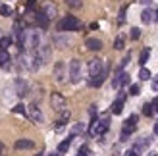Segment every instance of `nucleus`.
I'll return each instance as SVG.
<instances>
[{"label":"nucleus","mask_w":158,"mask_h":156,"mask_svg":"<svg viewBox=\"0 0 158 156\" xmlns=\"http://www.w3.org/2000/svg\"><path fill=\"white\" fill-rule=\"evenodd\" d=\"M108 127H110L108 116H104V118H93L91 125H89V135L91 137H104Z\"/></svg>","instance_id":"nucleus-1"},{"label":"nucleus","mask_w":158,"mask_h":156,"mask_svg":"<svg viewBox=\"0 0 158 156\" xmlns=\"http://www.w3.org/2000/svg\"><path fill=\"white\" fill-rule=\"evenodd\" d=\"M56 29L60 33H68V31H79L81 29V21H79L75 15H66V18H62L58 21Z\"/></svg>","instance_id":"nucleus-2"},{"label":"nucleus","mask_w":158,"mask_h":156,"mask_svg":"<svg viewBox=\"0 0 158 156\" xmlns=\"http://www.w3.org/2000/svg\"><path fill=\"white\" fill-rule=\"evenodd\" d=\"M50 106H52L54 112L60 114V112L68 110V100H66L64 95H60V92H52V95H50Z\"/></svg>","instance_id":"nucleus-3"},{"label":"nucleus","mask_w":158,"mask_h":156,"mask_svg":"<svg viewBox=\"0 0 158 156\" xmlns=\"http://www.w3.org/2000/svg\"><path fill=\"white\" fill-rule=\"evenodd\" d=\"M68 77L72 83H79L81 81V62L79 60H72L68 66Z\"/></svg>","instance_id":"nucleus-4"},{"label":"nucleus","mask_w":158,"mask_h":156,"mask_svg":"<svg viewBox=\"0 0 158 156\" xmlns=\"http://www.w3.org/2000/svg\"><path fill=\"white\" fill-rule=\"evenodd\" d=\"M104 66H106V62H102L98 58H93L89 62V75H91V79L93 77H98L102 75V72H104Z\"/></svg>","instance_id":"nucleus-5"},{"label":"nucleus","mask_w":158,"mask_h":156,"mask_svg":"<svg viewBox=\"0 0 158 156\" xmlns=\"http://www.w3.org/2000/svg\"><path fill=\"white\" fill-rule=\"evenodd\" d=\"M27 118L33 121V123H43L44 116H43V112H41V108L37 106V102H33V104L27 106Z\"/></svg>","instance_id":"nucleus-6"},{"label":"nucleus","mask_w":158,"mask_h":156,"mask_svg":"<svg viewBox=\"0 0 158 156\" xmlns=\"http://www.w3.org/2000/svg\"><path fill=\"white\" fill-rule=\"evenodd\" d=\"M137 121H139V116L137 114H131L127 120L123 121V127H122V133H125V135H131L133 131L137 129Z\"/></svg>","instance_id":"nucleus-7"},{"label":"nucleus","mask_w":158,"mask_h":156,"mask_svg":"<svg viewBox=\"0 0 158 156\" xmlns=\"http://www.w3.org/2000/svg\"><path fill=\"white\" fill-rule=\"evenodd\" d=\"M41 10L46 14V18L48 19H54L58 15V6L52 2V0H44V2L41 4Z\"/></svg>","instance_id":"nucleus-8"},{"label":"nucleus","mask_w":158,"mask_h":156,"mask_svg":"<svg viewBox=\"0 0 158 156\" xmlns=\"http://www.w3.org/2000/svg\"><path fill=\"white\" fill-rule=\"evenodd\" d=\"M127 83H129V73H125V72H116L114 79H112V87H114V89H122L123 85H127Z\"/></svg>","instance_id":"nucleus-9"},{"label":"nucleus","mask_w":158,"mask_h":156,"mask_svg":"<svg viewBox=\"0 0 158 156\" xmlns=\"http://www.w3.org/2000/svg\"><path fill=\"white\" fill-rule=\"evenodd\" d=\"M66 77H68L66 64H64V62H56V64H54V79H56L58 83H64Z\"/></svg>","instance_id":"nucleus-10"},{"label":"nucleus","mask_w":158,"mask_h":156,"mask_svg":"<svg viewBox=\"0 0 158 156\" xmlns=\"http://www.w3.org/2000/svg\"><path fill=\"white\" fill-rule=\"evenodd\" d=\"M35 54H37V58H39V62H41V66H43V64H46V62L50 60V46L48 44H41L35 50Z\"/></svg>","instance_id":"nucleus-11"},{"label":"nucleus","mask_w":158,"mask_h":156,"mask_svg":"<svg viewBox=\"0 0 158 156\" xmlns=\"http://www.w3.org/2000/svg\"><path fill=\"white\" fill-rule=\"evenodd\" d=\"M141 21H143V23H154V21H158V10L145 8L143 14H141Z\"/></svg>","instance_id":"nucleus-12"},{"label":"nucleus","mask_w":158,"mask_h":156,"mask_svg":"<svg viewBox=\"0 0 158 156\" xmlns=\"http://www.w3.org/2000/svg\"><path fill=\"white\" fill-rule=\"evenodd\" d=\"M27 92H29V85H27V81H23L21 77H19V79H15V95L23 98Z\"/></svg>","instance_id":"nucleus-13"},{"label":"nucleus","mask_w":158,"mask_h":156,"mask_svg":"<svg viewBox=\"0 0 158 156\" xmlns=\"http://www.w3.org/2000/svg\"><path fill=\"white\" fill-rule=\"evenodd\" d=\"M14 146L18 150H29V149H33V146H35V143L31 141V139H18Z\"/></svg>","instance_id":"nucleus-14"},{"label":"nucleus","mask_w":158,"mask_h":156,"mask_svg":"<svg viewBox=\"0 0 158 156\" xmlns=\"http://www.w3.org/2000/svg\"><path fill=\"white\" fill-rule=\"evenodd\" d=\"M85 46L89 50H93V52H98L100 48H102V41H98V39H93V37H89L85 41Z\"/></svg>","instance_id":"nucleus-15"},{"label":"nucleus","mask_w":158,"mask_h":156,"mask_svg":"<svg viewBox=\"0 0 158 156\" xmlns=\"http://www.w3.org/2000/svg\"><path fill=\"white\" fill-rule=\"evenodd\" d=\"M151 143H152V137H141L139 141L133 145V149H137L139 152H143L145 149H148V145H151Z\"/></svg>","instance_id":"nucleus-16"},{"label":"nucleus","mask_w":158,"mask_h":156,"mask_svg":"<svg viewBox=\"0 0 158 156\" xmlns=\"http://www.w3.org/2000/svg\"><path fill=\"white\" fill-rule=\"evenodd\" d=\"M10 66H12V56H10V52H8V50H0V68L8 69Z\"/></svg>","instance_id":"nucleus-17"},{"label":"nucleus","mask_w":158,"mask_h":156,"mask_svg":"<svg viewBox=\"0 0 158 156\" xmlns=\"http://www.w3.org/2000/svg\"><path fill=\"white\" fill-rule=\"evenodd\" d=\"M35 18H37V25L39 27H43V29H46V27H48V18H46V14L41 10V12H37V15H35Z\"/></svg>","instance_id":"nucleus-18"},{"label":"nucleus","mask_w":158,"mask_h":156,"mask_svg":"<svg viewBox=\"0 0 158 156\" xmlns=\"http://www.w3.org/2000/svg\"><path fill=\"white\" fill-rule=\"evenodd\" d=\"M123 102H125V100L123 98H120V96H118V100H114V104H112V110H110V112H112V114H122V110H123Z\"/></svg>","instance_id":"nucleus-19"},{"label":"nucleus","mask_w":158,"mask_h":156,"mask_svg":"<svg viewBox=\"0 0 158 156\" xmlns=\"http://www.w3.org/2000/svg\"><path fill=\"white\" fill-rule=\"evenodd\" d=\"M73 139H75V137H72V135H69V137L66 139V141H62V143L58 145V152H60V154L68 152V149H69V145H72V141H73Z\"/></svg>","instance_id":"nucleus-20"},{"label":"nucleus","mask_w":158,"mask_h":156,"mask_svg":"<svg viewBox=\"0 0 158 156\" xmlns=\"http://www.w3.org/2000/svg\"><path fill=\"white\" fill-rule=\"evenodd\" d=\"M148 58H151V48H143V50H141V56H139L141 68H145V64L148 62Z\"/></svg>","instance_id":"nucleus-21"},{"label":"nucleus","mask_w":158,"mask_h":156,"mask_svg":"<svg viewBox=\"0 0 158 156\" xmlns=\"http://www.w3.org/2000/svg\"><path fill=\"white\" fill-rule=\"evenodd\" d=\"M54 44H56L58 48H66V46L69 44V39H68V37H60V35H58V37H54Z\"/></svg>","instance_id":"nucleus-22"},{"label":"nucleus","mask_w":158,"mask_h":156,"mask_svg":"<svg viewBox=\"0 0 158 156\" xmlns=\"http://www.w3.org/2000/svg\"><path fill=\"white\" fill-rule=\"evenodd\" d=\"M151 77H152L151 69H147V68H141V72H139V79H141V81H148Z\"/></svg>","instance_id":"nucleus-23"},{"label":"nucleus","mask_w":158,"mask_h":156,"mask_svg":"<svg viewBox=\"0 0 158 156\" xmlns=\"http://www.w3.org/2000/svg\"><path fill=\"white\" fill-rule=\"evenodd\" d=\"M12 46V37H0V50H8Z\"/></svg>","instance_id":"nucleus-24"},{"label":"nucleus","mask_w":158,"mask_h":156,"mask_svg":"<svg viewBox=\"0 0 158 156\" xmlns=\"http://www.w3.org/2000/svg\"><path fill=\"white\" fill-rule=\"evenodd\" d=\"M143 114L148 116V118H151V116H154V108H152L151 102H145V104H143Z\"/></svg>","instance_id":"nucleus-25"},{"label":"nucleus","mask_w":158,"mask_h":156,"mask_svg":"<svg viewBox=\"0 0 158 156\" xmlns=\"http://www.w3.org/2000/svg\"><path fill=\"white\" fill-rule=\"evenodd\" d=\"M66 4L72 8V10H79L83 6V0H66Z\"/></svg>","instance_id":"nucleus-26"},{"label":"nucleus","mask_w":158,"mask_h":156,"mask_svg":"<svg viewBox=\"0 0 158 156\" xmlns=\"http://www.w3.org/2000/svg\"><path fill=\"white\" fill-rule=\"evenodd\" d=\"M0 15H4V18H10V15H12V8L6 6V4H0Z\"/></svg>","instance_id":"nucleus-27"},{"label":"nucleus","mask_w":158,"mask_h":156,"mask_svg":"<svg viewBox=\"0 0 158 156\" xmlns=\"http://www.w3.org/2000/svg\"><path fill=\"white\" fill-rule=\"evenodd\" d=\"M77 156H93V150H91V149H89V146H87V145H83L81 149H79Z\"/></svg>","instance_id":"nucleus-28"},{"label":"nucleus","mask_w":158,"mask_h":156,"mask_svg":"<svg viewBox=\"0 0 158 156\" xmlns=\"http://www.w3.org/2000/svg\"><path fill=\"white\" fill-rule=\"evenodd\" d=\"M79 133H83V123H75V125L72 127V137H75V135H79Z\"/></svg>","instance_id":"nucleus-29"},{"label":"nucleus","mask_w":158,"mask_h":156,"mask_svg":"<svg viewBox=\"0 0 158 156\" xmlns=\"http://www.w3.org/2000/svg\"><path fill=\"white\" fill-rule=\"evenodd\" d=\"M123 43H125V41H123V37L120 35V37H118L116 41H114V48H116V50H122V48H123Z\"/></svg>","instance_id":"nucleus-30"},{"label":"nucleus","mask_w":158,"mask_h":156,"mask_svg":"<svg viewBox=\"0 0 158 156\" xmlns=\"http://www.w3.org/2000/svg\"><path fill=\"white\" fill-rule=\"evenodd\" d=\"M129 95H131V96L141 95V87H139V85H131V87H129Z\"/></svg>","instance_id":"nucleus-31"},{"label":"nucleus","mask_w":158,"mask_h":156,"mask_svg":"<svg viewBox=\"0 0 158 156\" xmlns=\"http://www.w3.org/2000/svg\"><path fill=\"white\" fill-rule=\"evenodd\" d=\"M129 37L133 39V41H137V39L141 37V29H139V27H133V29H131V33H129Z\"/></svg>","instance_id":"nucleus-32"},{"label":"nucleus","mask_w":158,"mask_h":156,"mask_svg":"<svg viewBox=\"0 0 158 156\" xmlns=\"http://www.w3.org/2000/svg\"><path fill=\"white\" fill-rule=\"evenodd\" d=\"M14 112H15V114H27V108L23 106V104H15V106H14Z\"/></svg>","instance_id":"nucleus-33"},{"label":"nucleus","mask_w":158,"mask_h":156,"mask_svg":"<svg viewBox=\"0 0 158 156\" xmlns=\"http://www.w3.org/2000/svg\"><path fill=\"white\" fill-rule=\"evenodd\" d=\"M66 123H68V121H64V120H58L56 123H54V131H62V129L66 127Z\"/></svg>","instance_id":"nucleus-34"},{"label":"nucleus","mask_w":158,"mask_h":156,"mask_svg":"<svg viewBox=\"0 0 158 156\" xmlns=\"http://www.w3.org/2000/svg\"><path fill=\"white\" fill-rule=\"evenodd\" d=\"M125 12H127V6H123V8H122V12H120V23L125 21Z\"/></svg>","instance_id":"nucleus-35"},{"label":"nucleus","mask_w":158,"mask_h":156,"mask_svg":"<svg viewBox=\"0 0 158 156\" xmlns=\"http://www.w3.org/2000/svg\"><path fill=\"white\" fill-rule=\"evenodd\" d=\"M37 8V0H27V10H35Z\"/></svg>","instance_id":"nucleus-36"},{"label":"nucleus","mask_w":158,"mask_h":156,"mask_svg":"<svg viewBox=\"0 0 158 156\" xmlns=\"http://www.w3.org/2000/svg\"><path fill=\"white\" fill-rule=\"evenodd\" d=\"M141 152L137 150V149H131V150H127V152H125V156H139Z\"/></svg>","instance_id":"nucleus-37"},{"label":"nucleus","mask_w":158,"mask_h":156,"mask_svg":"<svg viewBox=\"0 0 158 156\" xmlns=\"http://www.w3.org/2000/svg\"><path fill=\"white\" fill-rule=\"evenodd\" d=\"M89 114H91V118H97V106H94V104L89 108Z\"/></svg>","instance_id":"nucleus-38"},{"label":"nucleus","mask_w":158,"mask_h":156,"mask_svg":"<svg viewBox=\"0 0 158 156\" xmlns=\"http://www.w3.org/2000/svg\"><path fill=\"white\" fill-rule=\"evenodd\" d=\"M152 108H154V114H158V98H152Z\"/></svg>","instance_id":"nucleus-39"},{"label":"nucleus","mask_w":158,"mask_h":156,"mask_svg":"<svg viewBox=\"0 0 158 156\" xmlns=\"http://www.w3.org/2000/svg\"><path fill=\"white\" fill-rule=\"evenodd\" d=\"M152 89H154V91H156V92H158V77H156V79H154V81H152Z\"/></svg>","instance_id":"nucleus-40"},{"label":"nucleus","mask_w":158,"mask_h":156,"mask_svg":"<svg viewBox=\"0 0 158 156\" xmlns=\"http://www.w3.org/2000/svg\"><path fill=\"white\" fill-rule=\"evenodd\" d=\"M139 2H141V4H145V6H147V4H151V2H152V0H139Z\"/></svg>","instance_id":"nucleus-41"},{"label":"nucleus","mask_w":158,"mask_h":156,"mask_svg":"<svg viewBox=\"0 0 158 156\" xmlns=\"http://www.w3.org/2000/svg\"><path fill=\"white\" fill-rule=\"evenodd\" d=\"M154 135H158V121L154 123Z\"/></svg>","instance_id":"nucleus-42"},{"label":"nucleus","mask_w":158,"mask_h":156,"mask_svg":"<svg viewBox=\"0 0 158 156\" xmlns=\"http://www.w3.org/2000/svg\"><path fill=\"white\" fill-rule=\"evenodd\" d=\"M148 156H158V154L156 152H148Z\"/></svg>","instance_id":"nucleus-43"},{"label":"nucleus","mask_w":158,"mask_h":156,"mask_svg":"<svg viewBox=\"0 0 158 156\" xmlns=\"http://www.w3.org/2000/svg\"><path fill=\"white\" fill-rule=\"evenodd\" d=\"M50 156H60V152H52V154H50Z\"/></svg>","instance_id":"nucleus-44"},{"label":"nucleus","mask_w":158,"mask_h":156,"mask_svg":"<svg viewBox=\"0 0 158 156\" xmlns=\"http://www.w3.org/2000/svg\"><path fill=\"white\" fill-rule=\"evenodd\" d=\"M2 150H4V145H2V143H0V152H2Z\"/></svg>","instance_id":"nucleus-45"},{"label":"nucleus","mask_w":158,"mask_h":156,"mask_svg":"<svg viewBox=\"0 0 158 156\" xmlns=\"http://www.w3.org/2000/svg\"><path fill=\"white\" fill-rule=\"evenodd\" d=\"M37 156H44V152H39V154H37Z\"/></svg>","instance_id":"nucleus-46"}]
</instances>
